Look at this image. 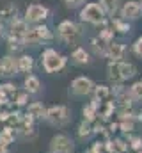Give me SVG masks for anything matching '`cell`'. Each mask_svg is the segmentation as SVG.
Here are the masks:
<instances>
[{"instance_id":"cell-29","label":"cell","mask_w":142,"mask_h":153,"mask_svg":"<svg viewBox=\"0 0 142 153\" xmlns=\"http://www.w3.org/2000/svg\"><path fill=\"white\" fill-rule=\"evenodd\" d=\"M78 134H80V137H87V135H89V126H87L85 123L80 125V132H78Z\"/></svg>"},{"instance_id":"cell-10","label":"cell","mask_w":142,"mask_h":153,"mask_svg":"<svg viewBox=\"0 0 142 153\" xmlns=\"http://www.w3.org/2000/svg\"><path fill=\"white\" fill-rule=\"evenodd\" d=\"M52 150L55 153H68L73 150V143L66 135H55L52 139Z\"/></svg>"},{"instance_id":"cell-22","label":"cell","mask_w":142,"mask_h":153,"mask_svg":"<svg viewBox=\"0 0 142 153\" xmlns=\"http://www.w3.org/2000/svg\"><path fill=\"white\" fill-rule=\"evenodd\" d=\"M13 141H14V135H13L11 128H5V130L0 134V144H2V146H5V144H11Z\"/></svg>"},{"instance_id":"cell-24","label":"cell","mask_w":142,"mask_h":153,"mask_svg":"<svg viewBox=\"0 0 142 153\" xmlns=\"http://www.w3.org/2000/svg\"><path fill=\"white\" fill-rule=\"evenodd\" d=\"M130 94L135 98V100H142V82H135L130 89Z\"/></svg>"},{"instance_id":"cell-2","label":"cell","mask_w":142,"mask_h":153,"mask_svg":"<svg viewBox=\"0 0 142 153\" xmlns=\"http://www.w3.org/2000/svg\"><path fill=\"white\" fill-rule=\"evenodd\" d=\"M105 11L101 9L100 4L96 2H91V4H85V7L80 11V20L82 22H87V23H92V25H100L105 22Z\"/></svg>"},{"instance_id":"cell-28","label":"cell","mask_w":142,"mask_h":153,"mask_svg":"<svg viewBox=\"0 0 142 153\" xmlns=\"http://www.w3.org/2000/svg\"><path fill=\"white\" fill-rule=\"evenodd\" d=\"M133 52H135L137 55H141V57H142V36L135 41V45H133Z\"/></svg>"},{"instance_id":"cell-27","label":"cell","mask_w":142,"mask_h":153,"mask_svg":"<svg viewBox=\"0 0 142 153\" xmlns=\"http://www.w3.org/2000/svg\"><path fill=\"white\" fill-rule=\"evenodd\" d=\"M121 128H123L124 132H130V130L133 128V121H132V117H130V119H124V121L121 123Z\"/></svg>"},{"instance_id":"cell-1","label":"cell","mask_w":142,"mask_h":153,"mask_svg":"<svg viewBox=\"0 0 142 153\" xmlns=\"http://www.w3.org/2000/svg\"><path fill=\"white\" fill-rule=\"evenodd\" d=\"M57 30H59V38L62 39L64 43H68L70 46H75V45H78L82 41V29L76 23H73L71 20L61 22Z\"/></svg>"},{"instance_id":"cell-5","label":"cell","mask_w":142,"mask_h":153,"mask_svg":"<svg viewBox=\"0 0 142 153\" xmlns=\"http://www.w3.org/2000/svg\"><path fill=\"white\" fill-rule=\"evenodd\" d=\"M46 119L50 123L61 126V125H64V123L70 121V111L64 105H55V107H52V109L46 111Z\"/></svg>"},{"instance_id":"cell-3","label":"cell","mask_w":142,"mask_h":153,"mask_svg":"<svg viewBox=\"0 0 142 153\" xmlns=\"http://www.w3.org/2000/svg\"><path fill=\"white\" fill-rule=\"evenodd\" d=\"M64 64H66V57L59 55L55 50L50 48L43 53V68H44L46 73H55V71L62 70Z\"/></svg>"},{"instance_id":"cell-4","label":"cell","mask_w":142,"mask_h":153,"mask_svg":"<svg viewBox=\"0 0 142 153\" xmlns=\"http://www.w3.org/2000/svg\"><path fill=\"white\" fill-rule=\"evenodd\" d=\"M50 11L46 5L43 4H30L25 11V22L27 23H32V25H39L41 22H44L48 18Z\"/></svg>"},{"instance_id":"cell-33","label":"cell","mask_w":142,"mask_h":153,"mask_svg":"<svg viewBox=\"0 0 142 153\" xmlns=\"http://www.w3.org/2000/svg\"><path fill=\"white\" fill-rule=\"evenodd\" d=\"M0 153H5V148H4L2 144H0Z\"/></svg>"},{"instance_id":"cell-11","label":"cell","mask_w":142,"mask_h":153,"mask_svg":"<svg viewBox=\"0 0 142 153\" xmlns=\"http://www.w3.org/2000/svg\"><path fill=\"white\" fill-rule=\"evenodd\" d=\"M16 71H18V61L14 57L7 55V57H4L0 61V75L13 76V75H16Z\"/></svg>"},{"instance_id":"cell-20","label":"cell","mask_w":142,"mask_h":153,"mask_svg":"<svg viewBox=\"0 0 142 153\" xmlns=\"http://www.w3.org/2000/svg\"><path fill=\"white\" fill-rule=\"evenodd\" d=\"M110 96V89L106 85H98L96 87V102H101V103H106Z\"/></svg>"},{"instance_id":"cell-13","label":"cell","mask_w":142,"mask_h":153,"mask_svg":"<svg viewBox=\"0 0 142 153\" xmlns=\"http://www.w3.org/2000/svg\"><path fill=\"white\" fill-rule=\"evenodd\" d=\"M32 68H34V59H32L30 55H21V57L18 59V71L29 73Z\"/></svg>"},{"instance_id":"cell-9","label":"cell","mask_w":142,"mask_h":153,"mask_svg":"<svg viewBox=\"0 0 142 153\" xmlns=\"http://www.w3.org/2000/svg\"><path fill=\"white\" fill-rule=\"evenodd\" d=\"M29 23L25 22V18H16L14 22L9 23V36L13 38H18V39H23V36L29 32Z\"/></svg>"},{"instance_id":"cell-17","label":"cell","mask_w":142,"mask_h":153,"mask_svg":"<svg viewBox=\"0 0 142 153\" xmlns=\"http://www.w3.org/2000/svg\"><path fill=\"white\" fill-rule=\"evenodd\" d=\"M25 87H27V91L29 93H37L39 91V87H41V82H39V78L34 75H29L27 78H25Z\"/></svg>"},{"instance_id":"cell-7","label":"cell","mask_w":142,"mask_h":153,"mask_svg":"<svg viewBox=\"0 0 142 153\" xmlns=\"http://www.w3.org/2000/svg\"><path fill=\"white\" fill-rule=\"evenodd\" d=\"M92 87H94V85H92V80L87 78V76H78V78H75L73 84H71L73 94H78V96L89 94V93L92 91Z\"/></svg>"},{"instance_id":"cell-26","label":"cell","mask_w":142,"mask_h":153,"mask_svg":"<svg viewBox=\"0 0 142 153\" xmlns=\"http://www.w3.org/2000/svg\"><path fill=\"white\" fill-rule=\"evenodd\" d=\"M64 4H66L70 9H76V7L84 5V4H85V0H64Z\"/></svg>"},{"instance_id":"cell-21","label":"cell","mask_w":142,"mask_h":153,"mask_svg":"<svg viewBox=\"0 0 142 153\" xmlns=\"http://www.w3.org/2000/svg\"><path fill=\"white\" fill-rule=\"evenodd\" d=\"M108 78L114 80V82H121V80H123L121 75H119V68H117V62H115V61H112V62L108 64Z\"/></svg>"},{"instance_id":"cell-16","label":"cell","mask_w":142,"mask_h":153,"mask_svg":"<svg viewBox=\"0 0 142 153\" xmlns=\"http://www.w3.org/2000/svg\"><path fill=\"white\" fill-rule=\"evenodd\" d=\"M36 30V34L41 38V41H44V39H52L53 38V34H52V30L48 29V25H44V23H39V25H34L32 27Z\"/></svg>"},{"instance_id":"cell-30","label":"cell","mask_w":142,"mask_h":153,"mask_svg":"<svg viewBox=\"0 0 142 153\" xmlns=\"http://www.w3.org/2000/svg\"><path fill=\"white\" fill-rule=\"evenodd\" d=\"M16 103H18V105H25V103H27V94H20V96L16 98Z\"/></svg>"},{"instance_id":"cell-25","label":"cell","mask_w":142,"mask_h":153,"mask_svg":"<svg viewBox=\"0 0 142 153\" xmlns=\"http://www.w3.org/2000/svg\"><path fill=\"white\" fill-rule=\"evenodd\" d=\"M114 27L119 30V32H128L130 30V23H126V20H114Z\"/></svg>"},{"instance_id":"cell-31","label":"cell","mask_w":142,"mask_h":153,"mask_svg":"<svg viewBox=\"0 0 142 153\" xmlns=\"http://www.w3.org/2000/svg\"><path fill=\"white\" fill-rule=\"evenodd\" d=\"M115 148H117L119 152H124V150H126V146H124V143H121V141H117V143H115Z\"/></svg>"},{"instance_id":"cell-18","label":"cell","mask_w":142,"mask_h":153,"mask_svg":"<svg viewBox=\"0 0 142 153\" xmlns=\"http://www.w3.org/2000/svg\"><path fill=\"white\" fill-rule=\"evenodd\" d=\"M100 5L105 11V14H108V16H112L117 11V0H100Z\"/></svg>"},{"instance_id":"cell-8","label":"cell","mask_w":142,"mask_h":153,"mask_svg":"<svg viewBox=\"0 0 142 153\" xmlns=\"http://www.w3.org/2000/svg\"><path fill=\"white\" fill-rule=\"evenodd\" d=\"M18 18V5L14 2H4L0 5V23H11Z\"/></svg>"},{"instance_id":"cell-19","label":"cell","mask_w":142,"mask_h":153,"mask_svg":"<svg viewBox=\"0 0 142 153\" xmlns=\"http://www.w3.org/2000/svg\"><path fill=\"white\" fill-rule=\"evenodd\" d=\"M29 114L32 117H46V111H44L43 103H32V105H29Z\"/></svg>"},{"instance_id":"cell-6","label":"cell","mask_w":142,"mask_h":153,"mask_svg":"<svg viewBox=\"0 0 142 153\" xmlns=\"http://www.w3.org/2000/svg\"><path fill=\"white\" fill-rule=\"evenodd\" d=\"M142 14V5L139 2H135V0H128V2H124V5H123V9H121V18L123 20H137V18H141Z\"/></svg>"},{"instance_id":"cell-32","label":"cell","mask_w":142,"mask_h":153,"mask_svg":"<svg viewBox=\"0 0 142 153\" xmlns=\"http://www.w3.org/2000/svg\"><path fill=\"white\" fill-rule=\"evenodd\" d=\"M141 144H142V141H141V139H135V141H133V144H132V146H133V148H135V150H141Z\"/></svg>"},{"instance_id":"cell-15","label":"cell","mask_w":142,"mask_h":153,"mask_svg":"<svg viewBox=\"0 0 142 153\" xmlns=\"http://www.w3.org/2000/svg\"><path fill=\"white\" fill-rule=\"evenodd\" d=\"M71 59H73L76 64H89V53L85 52V48H76V50L71 53Z\"/></svg>"},{"instance_id":"cell-12","label":"cell","mask_w":142,"mask_h":153,"mask_svg":"<svg viewBox=\"0 0 142 153\" xmlns=\"http://www.w3.org/2000/svg\"><path fill=\"white\" fill-rule=\"evenodd\" d=\"M124 53V46L121 43H108V48H106V55L112 59V61H119Z\"/></svg>"},{"instance_id":"cell-35","label":"cell","mask_w":142,"mask_h":153,"mask_svg":"<svg viewBox=\"0 0 142 153\" xmlns=\"http://www.w3.org/2000/svg\"><path fill=\"white\" fill-rule=\"evenodd\" d=\"M141 2H142V0H141Z\"/></svg>"},{"instance_id":"cell-14","label":"cell","mask_w":142,"mask_h":153,"mask_svg":"<svg viewBox=\"0 0 142 153\" xmlns=\"http://www.w3.org/2000/svg\"><path fill=\"white\" fill-rule=\"evenodd\" d=\"M117 68H119V75H121L123 80L132 78V76L135 75V66L130 64V62H117Z\"/></svg>"},{"instance_id":"cell-34","label":"cell","mask_w":142,"mask_h":153,"mask_svg":"<svg viewBox=\"0 0 142 153\" xmlns=\"http://www.w3.org/2000/svg\"><path fill=\"white\" fill-rule=\"evenodd\" d=\"M2 32H4V25L0 23V36H2Z\"/></svg>"},{"instance_id":"cell-23","label":"cell","mask_w":142,"mask_h":153,"mask_svg":"<svg viewBox=\"0 0 142 153\" xmlns=\"http://www.w3.org/2000/svg\"><path fill=\"white\" fill-rule=\"evenodd\" d=\"M23 46H25V45H23V39L9 36V50H11V52H18V50H21Z\"/></svg>"}]
</instances>
